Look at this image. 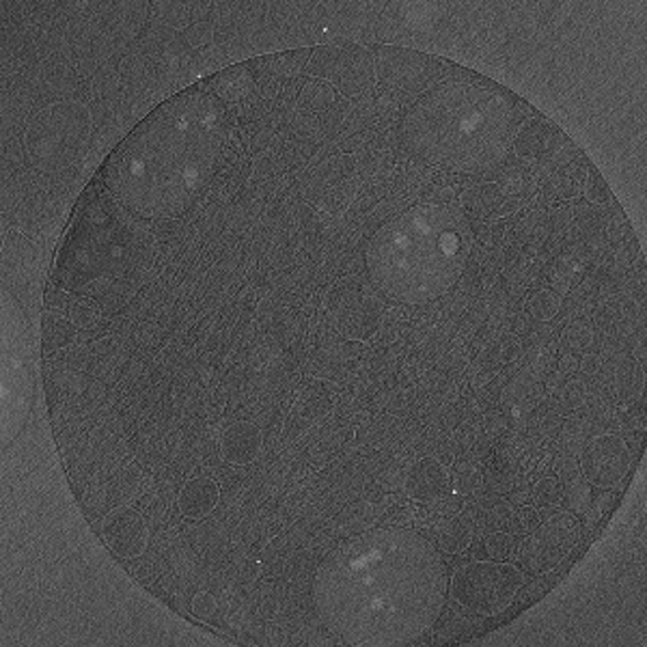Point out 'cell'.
Wrapping results in <instances>:
<instances>
[{
  "instance_id": "cell-18",
  "label": "cell",
  "mask_w": 647,
  "mask_h": 647,
  "mask_svg": "<svg viewBox=\"0 0 647 647\" xmlns=\"http://www.w3.org/2000/svg\"><path fill=\"white\" fill-rule=\"evenodd\" d=\"M471 541H473L471 527L462 520H453L440 531V539H438L440 548L438 550L447 552V555H460L471 546Z\"/></svg>"
},
{
  "instance_id": "cell-9",
  "label": "cell",
  "mask_w": 647,
  "mask_h": 647,
  "mask_svg": "<svg viewBox=\"0 0 647 647\" xmlns=\"http://www.w3.org/2000/svg\"><path fill=\"white\" fill-rule=\"evenodd\" d=\"M374 58L377 80L404 94L424 96L447 76L449 69L447 63L408 48H377L374 51Z\"/></svg>"
},
{
  "instance_id": "cell-24",
  "label": "cell",
  "mask_w": 647,
  "mask_h": 647,
  "mask_svg": "<svg viewBox=\"0 0 647 647\" xmlns=\"http://www.w3.org/2000/svg\"><path fill=\"white\" fill-rule=\"evenodd\" d=\"M561 399L568 410H579L588 399V384L583 380H570L561 388Z\"/></svg>"
},
{
  "instance_id": "cell-2",
  "label": "cell",
  "mask_w": 647,
  "mask_h": 647,
  "mask_svg": "<svg viewBox=\"0 0 647 647\" xmlns=\"http://www.w3.org/2000/svg\"><path fill=\"white\" fill-rule=\"evenodd\" d=\"M229 117L210 91H186L162 102L117 147L107 188L143 220L184 215L215 177Z\"/></svg>"
},
{
  "instance_id": "cell-23",
  "label": "cell",
  "mask_w": 647,
  "mask_h": 647,
  "mask_svg": "<svg viewBox=\"0 0 647 647\" xmlns=\"http://www.w3.org/2000/svg\"><path fill=\"white\" fill-rule=\"evenodd\" d=\"M538 520V509L525 505V507H520L518 512L512 514V520H509V527H507V529H509V534H514V536H527V534H531V531L536 529Z\"/></svg>"
},
{
  "instance_id": "cell-8",
  "label": "cell",
  "mask_w": 647,
  "mask_h": 647,
  "mask_svg": "<svg viewBox=\"0 0 647 647\" xmlns=\"http://www.w3.org/2000/svg\"><path fill=\"white\" fill-rule=\"evenodd\" d=\"M309 72L348 96L368 94L376 85L374 51L363 46H326L314 53Z\"/></svg>"
},
{
  "instance_id": "cell-21",
  "label": "cell",
  "mask_w": 647,
  "mask_h": 647,
  "mask_svg": "<svg viewBox=\"0 0 647 647\" xmlns=\"http://www.w3.org/2000/svg\"><path fill=\"white\" fill-rule=\"evenodd\" d=\"M534 503L538 507H559L563 501V482L557 475H546L534 485Z\"/></svg>"
},
{
  "instance_id": "cell-3",
  "label": "cell",
  "mask_w": 647,
  "mask_h": 647,
  "mask_svg": "<svg viewBox=\"0 0 647 647\" xmlns=\"http://www.w3.org/2000/svg\"><path fill=\"white\" fill-rule=\"evenodd\" d=\"M527 121L529 107L514 91L453 69L406 110L399 136L415 158L469 173L503 161Z\"/></svg>"
},
{
  "instance_id": "cell-20",
  "label": "cell",
  "mask_w": 647,
  "mask_h": 647,
  "mask_svg": "<svg viewBox=\"0 0 647 647\" xmlns=\"http://www.w3.org/2000/svg\"><path fill=\"white\" fill-rule=\"evenodd\" d=\"M484 552L494 561H512L518 552V539L507 531H494L484 539Z\"/></svg>"
},
{
  "instance_id": "cell-15",
  "label": "cell",
  "mask_w": 647,
  "mask_h": 647,
  "mask_svg": "<svg viewBox=\"0 0 647 647\" xmlns=\"http://www.w3.org/2000/svg\"><path fill=\"white\" fill-rule=\"evenodd\" d=\"M220 503V485L212 478H193L179 487L177 507L179 514L188 520H204L215 514Z\"/></svg>"
},
{
  "instance_id": "cell-27",
  "label": "cell",
  "mask_w": 647,
  "mask_h": 647,
  "mask_svg": "<svg viewBox=\"0 0 647 647\" xmlns=\"http://www.w3.org/2000/svg\"><path fill=\"white\" fill-rule=\"evenodd\" d=\"M602 370V359L597 354H583L579 361V372H583L585 376H595Z\"/></svg>"
},
{
  "instance_id": "cell-22",
  "label": "cell",
  "mask_w": 647,
  "mask_h": 647,
  "mask_svg": "<svg viewBox=\"0 0 647 647\" xmlns=\"http://www.w3.org/2000/svg\"><path fill=\"white\" fill-rule=\"evenodd\" d=\"M592 341V330L583 322L568 324L561 335V346L570 354H581Z\"/></svg>"
},
{
  "instance_id": "cell-29",
  "label": "cell",
  "mask_w": 647,
  "mask_h": 647,
  "mask_svg": "<svg viewBox=\"0 0 647 647\" xmlns=\"http://www.w3.org/2000/svg\"><path fill=\"white\" fill-rule=\"evenodd\" d=\"M559 368H561V374L570 376L572 372H579V361H577V357H574V354H566V357L561 359Z\"/></svg>"
},
{
  "instance_id": "cell-13",
  "label": "cell",
  "mask_w": 647,
  "mask_h": 647,
  "mask_svg": "<svg viewBox=\"0 0 647 647\" xmlns=\"http://www.w3.org/2000/svg\"><path fill=\"white\" fill-rule=\"evenodd\" d=\"M449 471L436 458H421L406 475V492L419 503H434L449 490Z\"/></svg>"
},
{
  "instance_id": "cell-11",
  "label": "cell",
  "mask_w": 647,
  "mask_h": 647,
  "mask_svg": "<svg viewBox=\"0 0 647 647\" xmlns=\"http://www.w3.org/2000/svg\"><path fill=\"white\" fill-rule=\"evenodd\" d=\"M102 536L117 555L128 559L141 557L150 546V529L136 512H123L108 518Z\"/></svg>"
},
{
  "instance_id": "cell-12",
  "label": "cell",
  "mask_w": 647,
  "mask_h": 647,
  "mask_svg": "<svg viewBox=\"0 0 647 647\" xmlns=\"http://www.w3.org/2000/svg\"><path fill=\"white\" fill-rule=\"evenodd\" d=\"M264 447V434L253 421H233L229 424L218 440V449L224 462L233 467L253 464Z\"/></svg>"
},
{
  "instance_id": "cell-6",
  "label": "cell",
  "mask_w": 647,
  "mask_h": 647,
  "mask_svg": "<svg viewBox=\"0 0 647 647\" xmlns=\"http://www.w3.org/2000/svg\"><path fill=\"white\" fill-rule=\"evenodd\" d=\"M527 583L525 572L512 561H473L453 572L451 597L469 613L496 617L507 611Z\"/></svg>"
},
{
  "instance_id": "cell-7",
  "label": "cell",
  "mask_w": 647,
  "mask_h": 647,
  "mask_svg": "<svg viewBox=\"0 0 647 647\" xmlns=\"http://www.w3.org/2000/svg\"><path fill=\"white\" fill-rule=\"evenodd\" d=\"M583 536L579 516L568 509L550 507L548 514H539L538 525L518 546V563L531 574H544L566 561Z\"/></svg>"
},
{
  "instance_id": "cell-25",
  "label": "cell",
  "mask_w": 647,
  "mask_h": 647,
  "mask_svg": "<svg viewBox=\"0 0 647 647\" xmlns=\"http://www.w3.org/2000/svg\"><path fill=\"white\" fill-rule=\"evenodd\" d=\"M216 606L218 604H216L215 595L208 592L197 593L193 597V602H190V611H193L195 617H210V615H215Z\"/></svg>"
},
{
  "instance_id": "cell-17",
  "label": "cell",
  "mask_w": 647,
  "mask_h": 647,
  "mask_svg": "<svg viewBox=\"0 0 647 647\" xmlns=\"http://www.w3.org/2000/svg\"><path fill=\"white\" fill-rule=\"evenodd\" d=\"M561 503L566 505V509L570 514L585 516L593 503L592 484L581 473H577L574 478H570L563 484V501Z\"/></svg>"
},
{
  "instance_id": "cell-19",
  "label": "cell",
  "mask_w": 647,
  "mask_h": 647,
  "mask_svg": "<svg viewBox=\"0 0 647 647\" xmlns=\"http://www.w3.org/2000/svg\"><path fill=\"white\" fill-rule=\"evenodd\" d=\"M561 309V298L552 289H538L527 303V314L531 320L550 322Z\"/></svg>"
},
{
  "instance_id": "cell-5",
  "label": "cell",
  "mask_w": 647,
  "mask_h": 647,
  "mask_svg": "<svg viewBox=\"0 0 647 647\" xmlns=\"http://www.w3.org/2000/svg\"><path fill=\"white\" fill-rule=\"evenodd\" d=\"M2 445H9L29 421L33 406L31 330L20 305L2 292Z\"/></svg>"
},
{
  "instance_id": "cell-28",
  "label": "cell",
  "mask_w": 647,
  "mask_h": 647,
  "mask_svg": "<svg viewBox=\"0 0 647 647\" xmlns=\"http://www.w3.org/2000/svg\"><path fill=\"white\" fill-rule=\"evenodd\" d=\"M563 386H566V376H563L561 372H555V374H550L548 380H546V388H548V393H561Z\"/></svg>"
},
{
  "instance_id": "cell-14",
  "label": "cell",
  "mask_w": 647,
  "mask_h": 647,
  "mask_svg": "<svg viewBox=\"0 0 647 647\" xmlns=\"http://www.w3.org/2000/svg\"><path fill=\"white\" fill-rule=\"evenodd\" d=\"M382 318V309L374 298L359 296L350 298L346 307H339L337 328L348 339H368L376 330Z\"/></svg>"
},
{
  "instance_id": "cell-10",
  "label": "cell",
  "mask_w": 647,
  "mask_h": 647,
  "mask_svg": "<svg viewBox=\"0 0 647 647\" xmlns=\"http://www.w3.org/2000/svg\"><path fill=\"white\" fill-rule=\"evenodd\" d=\"M633 467L628 442L617 434H597L581 447L579 473L600 490L622 484Z\"/></svg>"
},
{
  "instance_id": "cell-4",
  "label": "cell",
  "mask_w": 647,
  "mask_h": 647,
  "mask_svg": "<svg viewBox=\"0 0 647 647\" xmlns=\"http://www.w3.org/2000/svg\"><path fill=\"white\" fill-rule=\"evenodd\" d=\"M471 249L473 229L458 206L419 204L372 235L365 268L382 296L421 307L456 287Z\"/></svg>"
},
{
  "instance_id": "cell-26",
  "label": "cell",
  "mask_w": 647,
  "mask_h": 647,
  "mask_svg": "<svg viewBox=\"0 0 647 647\" xmlns=\"http://www.w3.org/2000/svg\"><path fill=\"white\" fill-rule=\"evenodd\" d=\"M512 507L507 505H498L492 514H490V527L496 529V531H503L509 527V520H512Z\"/></svg>"
},
{
  "instance_id": "cell-16",
  "label": "cell",
  "mask_w": 647,
  "mask_h": 647,
  "mask_svg": "<svg viewBox=\"0 0 647 647\" xmlns=\"http://www.w3.org/2000/svg\"><path fill=\"white\" fill-rule=\"evenodd\" d=\"M548 130H550V125L541 119L527 121L514 141V152L525 158H539V156L550 154L555 150L552 143H555L557 134H550Z\"/></svg>"
},
{
  "instance_id": "cell-1",
  "label": "cell",
  "mask_w": 647,
  "mask_h": 647,
  "mask_svg": "<svg viewBox=\"0 0 647 647\" xmlns=\"http://www.w3.org/2000/svg\"><path fill=\"white\" fill-rule=\"evenodd\" d=\"M447 592L442 552L404 527L341 541L314 577L316 613L346 646H408L426 637L442 615Z\"/></svg>"
}]
</instances>
